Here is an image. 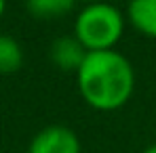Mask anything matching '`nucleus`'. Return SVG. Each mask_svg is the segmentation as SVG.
<instances>
[{
  "mask_svg": "<svg viewBox=\"0 0 156 153\" xmlns=\"http://www.w3.org/2000/svg\"><path fill=\"white\" fill-rule=\"evenodd\" d=\"M78 92L99 111L120 109L135 90V69L118 51L89 52L76 74Z\"/></svg>",
  "mask_w": 156,
  "mask_h": 153,
  "instance_id": "1",
  "label": "nucleus"
},
{
  "mask_svg": "<svg viewBox=\"0 0 156 153\" xmlns=\"http://www.w3.org/2000/svg\"><path fill=\"white\" fill-rule=\"evenodd\" d=\"M125 34V15L108 2H91L78 13L74 36L89 52L114 51Z\"/></svg>",
  "mask_w": 156,
  "mask_h": 153,
  "instance_id": "2",
  "label": "nucleus"
},
{
  "mask_svg": "<svg viewBox=\"0 0 156 153\" xmlns=\"http://www.w3.org/2000/svg\"><path fill=\"white\" fill-rule=\"evenodd\" d=\"M27 153H80V141L68 126L42 128L30 143Z\"/></svg>",
  "mask_w": 156,
  "mask_h": 153,
  "instance_id": "3",
  "label": "nucleus"
},
{
  "mask_svg": "<svg viewBox=\"0 0 156 153\" xmlns=\"http://www.w3.org/2000/svg\"><path fill=\"white\" fill-rule=\"evenodd\" d=\"M87 55H89V51L80 44L76 36H61L51 44V61L61 72L78 74Z\"/></svg>",
  "mask_w": 156,
  "mask_h": 153,
  "instance_id": "4",
  "label": "nucleus"
},
{
  "mask_svg": "<svg viewBox=\"0 0 156 153\" xmlns=\"http://www.w3.org/2000/svg\"><path fill=\"white\" fill-rule=\"evenodd\" d=\"M127 17L139 34L156 40V0H129Z\"/></svg>",
  "mask_w": 156,
  "mask_h": 153,
  "instance_id": "5",
  "label": "nucleus"
},
{
  "mask_svg": "<svg viewBox=\"0 0 156 153\" xmlns=\"http://www.w3.org/2000/svg\"><path fill=\"white\" fill-rule=\"evenodd\" d=\"M23 65V48L21 44L6 36L0 34V74H15Z\"/></svg>",
  "mask_w": 156,
  "mask_h": 153,
  "instance_id": "6",
  "label": "nucleus"
},
{
  "mask_svg": "<svg viewBox=\"0 0 156 153\" xmlns=\"http://www.w3.org/2000/svg\"><path fill=\"white\" fill-rule=\"evenodd\" d=\"M76 0H26V6L36 19H59L72 11Z\"/></svg>",
  "mask_w": 156,
  "mask_h": 153,
  "instance_id": "7",
  "label": "nucleus"
},
{
  "mask_svg": "<svg viewBox=\"0 0 156 153\" xmlns=\"http://www.w3.org/2000/svg\"><path fill=\"white\" fill-rule=\"evenodd\" d=\"M4 11H6V0H0V19H2Z\"/></svg>",
  "mask_w": 156,
  "mask_h": 153,
  "instance_id": "8",
  "label": "nucleus"
},
{
  "mask_svg": "<svg viewBox=\"0 0 156 153\" xmlns=\"http://www.w3.org/2000/svg\"><path fill=\"white\" fill-rule=\"evenodd\" d=\"M141 153H156V143H154V145H150V147H146Z\"/></svg>",
  "mask_w": 156,
  "mask_h": 153,
  "instance_id": "9",
  "label": "nucleus"
},
{
  "mask_svg": "<svg viewBox=\"0 0 156 153\" xmlns=\"http://www.w3.org/2000/svg\"><path fill=\"white\" fill-rule=\"evenodd\" d=\"M82 2H87V4H91V2H99V0H82Z\"/></svg>",
  "mask_w": 156,
  "mask_h": 153,
  "instance_id": "10",
  "label": "nucleus"
}]
</instances>
